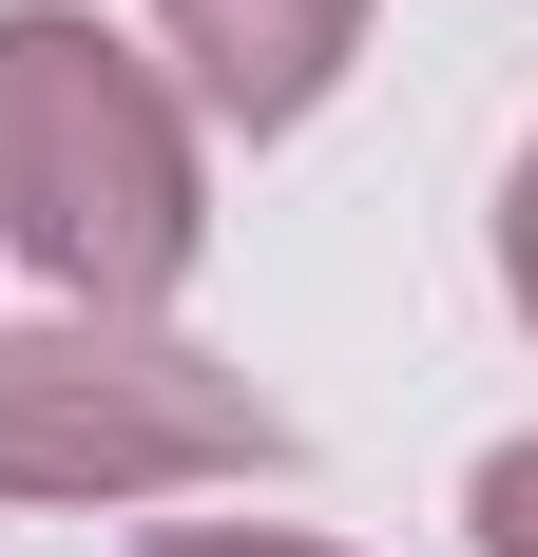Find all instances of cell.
Here are the masks:
<instances>
[{
  "label": "cell",
  "mask_w": 538,
  "mask_h": 557,
  "mask_svg": "<svg viewBox=\"0 0 538 557\" xmlns=\"http://www.w3.org/2000/svg\"><path fill=\"white\" fill-rule=\"evenodd\" d=\"M481 557H538V443L481 461Z\"/></svg>",
  "instance_id": "obj_4"
},
{
  "label": "cell",
  "mask_w": 538,
  "mask_h": 557,
  "mask_svg": "<svg viewBox=\"0 0 538 557\" xmlns=\"http://www.w3.org/2000/svg\"><path fill=\"white\" fill-rule=\"evenodd\" d=\"M173 58H193V97L250 115V135H289V115L346 77V39H366V0H155Z\"/></svg>",
  "instance_id": "obj_3"
},
{
  "label": "cell",
  "mask_w": 538,
  "mask_h": 557,
  "mask_svg": "<svg viewBox=\"0 0 538 557\" xmlns=\"http://www.w3.org/2000/svg\"><path fill=\"white\" fill-rule=\"evenodd\" d=\"M0 250L58 308H173L193 270V115L155 58H115L58 0H0Z\"/></svg>",
  "instance_id": "obj_1"
},
{
  "label": "cell",
  "mask_w": 538,
  "mask_h": 557,
  "mask_svg": "<svg viewBox=\"0 0 538 557\" xmlns=\"http://www.w3.org/2000/svg\"><path fill=\"white\" fill-rule=\"evenodd\" d=\"M500 270H519V308H538V154H519V212H500Z\"/></svg>",
  "instance_id": "obj_6"
},
{
  "label": "cell",
  "mask_w": 538,
  "mask_h": 557,
  "mask_svg": "<svg viewBox=\"0 0 538 557\" xmlns=\"http://www.w3.org/2000/svg\"><path fill=\"white\" fill-rule=\"evenodd\" d=\"M155 557H327V539H269V519H193V539H155Z\"/></svg>",
  "instance_id": "obj_5"
},
{
  "label": "cell",
  "mask_w": 538,
  "mask_h": 557,
  "mask_svg": "<svg viewBox=\"0 0 538 557\" xmlns=\"http://www.w3.org/2000/svg\"><path fill=\"white\" fill-rule=\"evenodd\" d=\"M289 404H250L212 346L173 327H20L0 346V500H155V481H269Z\"/></svg>",
  "instance_id": "obj_2"
}]
</instances>
